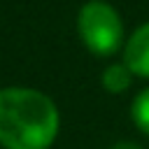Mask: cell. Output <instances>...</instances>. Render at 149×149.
Returning <instances> with one entry per match:
<instances>
[{
  "label": "cell",
  "instance_id": "cell-1",
  "mask_svg": "<svg viewBox=\"0 0 149 149\" xmlns=\"http://www.w3.org/2000/svg\"><path fill=\"white\" fill-rule=\"evenodd\" d=\"M61 116L54 100L26 86L0 88V144L5 149H49Z\"/></svg>",
  "mask_w": 149,
  "mask_h": 149
},
{
  "label": "cell",
  "instance_id": "cell-2",
  "mask_svg": "<svg viewBox=\"0 0 149 149\" xmlns=\"http://www.w3.org/2000/svg\"><path fill=\"white\" fill-rule=\"evenodd\" d=\"M77 33L84 47L95 56H112L123 40V21L105 0H88L77 12Z\"/></svg>",
  "mask_w": 149,
  "mask_h": 149
},
{
  "label": "cell",
  "instance_id": "cell-3",
  "mask_svg": "<svg viewBox=\"0 0 149 149\" xmlns=\"http://www.w3.org/2000/svg\"><path fill=\"white\" fill-rule=\"evenodd\" d=\"M123 63L133 74L149 79V21L142 23L123 47Z\"/></svg>",
  "mask_w": 149,
  "mask_h": 149
},
{
  "label": "cell",
  "instance_id": "cell-4",
  "mask_svg": "<svg viewBox=\"0 0 149 149\" xmlns=\"http://www.w3.org/2000/svg\"><path fill=\"white\" fill-rule=\"evenodd\" d=\"M100 81L109 93H123L133 81V72H130V68L126 63H112V65H107L102 70Z\"/></svg>",
  "mask_w": 149,
  "mask_h": 149
},
{
  "label": "cell",
  "instance_id": "cell-5",
  "mask_svg": "<svg viewBox=\"0 0 149 149\" xmlns=\"http://www.w3.org/2000/svg\"><path fill=\"white\" fill-rule=\"evenodd\" d=\"M130 116H133L135 126L149 135V88H144L140 95H135L133 107H130Z\"/></svg>",
  "mask_w": 149,
  "mask_h": 149
},
{
  "label": "cell",
  "instance_id": "cell-6",
  "mask_svg": "<svg viewBox=\"0 0 149 149\" xmlns=\"http://www.w3.org/2000/svg\"><path fill=\"white\" fill-rule=\"evenodd\" d=\"M112 149H142V147L135 142H116V144H112Z\"/></svg>",
  "mask_w": 149,
  "mask_h": 149
}]
</instances>
